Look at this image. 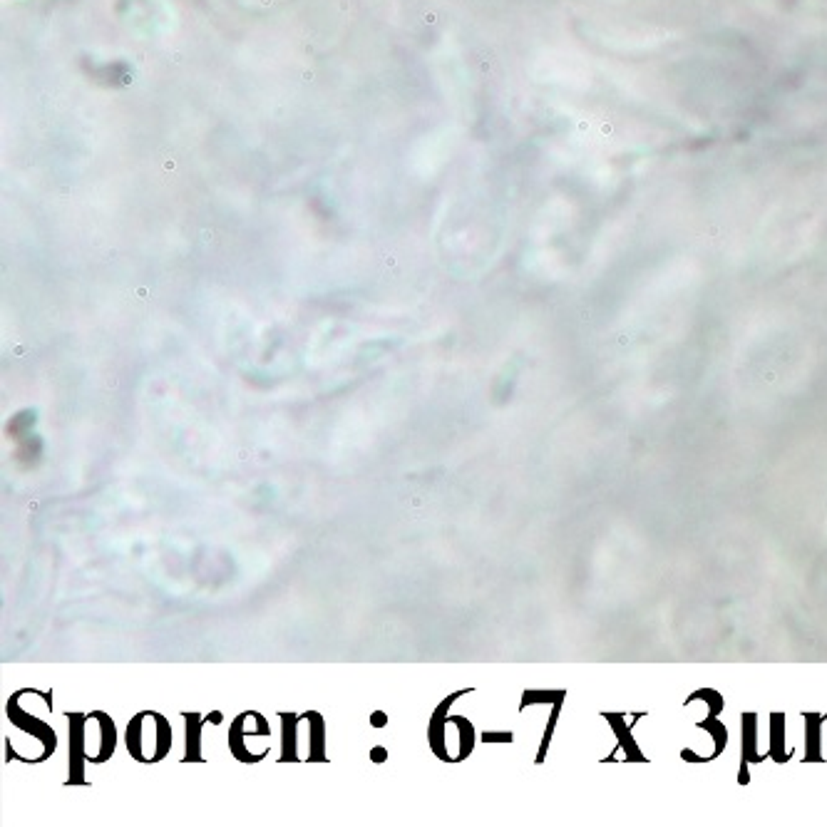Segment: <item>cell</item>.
<instances>
[{
  "label": "cell",
  "mask_w": 827,
  "mask_h": 827,
  "mask_svg": "<svg viewBox=\"0 0 827 827\" xmlns=\"http://www.w3.org/2000/svg\"><path fill=\"white\" fill-rule=\"evenodd\" d=\"M171 745V728L164 715L154 710L134 715V720L127 725V748L139 763H154L162 760L164 753Z\"/></svg>",
  "instance_id": "1"
},
{
  "label": "cell",
  "mask_w": 827,
  "mask_h": 827,
  "mask_svg": "<svg viewBox=\"0 0 827 827\" xmlns=\"http://www.w3.org/2000/svg\"><path fill=\"white\" fill-rule=\"evenodd\" d=\"M82 713L70 715V783H82V765H85V750H82Z\"/></svg>",
  "instance_id": "2"
},
{
  "label": "cell",
  "mask_w": 827,
  "mask_h": 827,
  "mask_svg": "<svg viewBox=\"0 0 827 827\" xmlns=\"http://www.w3.org/2000/svg\"><path fill=\"white\" fill-rule=\"evenodd\" d=\"M607 720L609 723H612V728H614V733H617V738H619V745H621L624 750H626V755L631 760H644V755H641V750L636 748V743H634V738H631V730H629V725H626V720L621 718V715L619 713H609L607 715Z\"/></svg>",
  "instance_id": "3"
},
{
  "label": "cell",
  "mask_w": 827,
  "mask_h": 827,
  "mask_svg": "<svg viewBox=\"0 0 827 827\" xmlns=\"http://www.w3.org/2000/svg\"><path fill=\"white\" fill-rule=\"evenodd\" d=\"M204 720H199L196 715L186 713V760H201V748H199V728Z\"/></svg>",
  "instance_id": "4"
},
{
  "label": "cell",
  "mask_w": 827,
  "mask_h": 827,
  "mask_svg": "<svg viewBox=\"0 0 827 827\" xmlns=\"http://www.w3.org/2000/svg\"><path fill=\"white\" fill-rule=\"evenodd\" d=\"M755 740H758V735H755V715L748 713L743 715V760H753V763L760 760Z\"/></svg>",
  "instance_id": "5"
},
{
  "label": "cell",
  "mask_w": 827,
  "mask_h": 827,
  "mask_svg": "<svg viewBox=\"0 0 827 827\" xmlns=\"http://www.w3.org/2000/svg\"><path fill=\"white\" fill-rule=\"evenodd\" d=\"M700 728L703 730H708L710 733V738L715 740V755L720 753V750L725 748V743H728V730H725V725L720 723L718 718H715V715H708V718L705 720H700Z\"/></svg>",
  "instance_id": "6"
},
{
  "label": "cell",
  "mask_w": 827,
  "mask_h": 827,
  "mask_svg": "<svg viewBox=\"0 0 827 827\" xmlns=\"http://www.w3.org/2000/svg\"><path fill=\"white\" fill-rule=\"evenodd\" d=\"M820 723L815 713L808 715V760H820Z\"/></svg>",
  "instance_id": "7"
},
{
  "label": "cell",
  "mask_w": 827,
  "mask_h": 827,
  "mask_svg": "<svg viewBox=\"0 0 827 827\" xmlns=\"http://www.w3.org/2000/svg\"><path fill=\"white\" fill-rule=\"evenodd\" d=\"M690 700H708V703H710V715H718L720 708H723V698H720V695L715 693V690H710V688L695 690V693L688 698V703H690Z\"/></svg>",
  "instance_id": "8"
},
{
  "label": "cell",
  "mask_w": 827,
  "mask_h": 827,
  "mask_svg": "<svg viewBox=\"0 0 827 827\" xmlns=\"http://www.w3.org/2000/svg\"><path fill=\"white\" fill-rule=\"evenodd\" d=\"M780 733H783V718H780V713H775L773 715V748H770V753H773L775 760H785L783 748H780Z\"/></svg>",
  "instance_id": "9"
},
{
  "label": "cell",
  "mask_w": 827,
  "mask_h": 827,
  "mask_svg": "<svg viewBox=\"0 0 827 827\" xmlns=\"http://www.w3.org/2000/svg\"><path fill=\"white\" fill-rule=\"evenodd\" d=\"M485 743H509L512 740V733H485L482 735Z\"/></svg>",
  "instance_id": "10"
},
{
  "label": "cell",
  "mask_w": 827,
  "mask_h": 827,
  "mask_svg": "<svg viewBox=\"0 0 827 827\" xmlns=\"http://www.w3.org/2000/svg\"><path fill=\"white\" fill-rule=\"evenodd\" d=\"M373 723H375V725H383V723H385V718H383V713H375V718H373Z\"/></svg>",
  "instance_id": "11"
},
{
  "label": "cell",
  "mask_w": 827,
  "mask_h": 827,
  "mask_svg": "<svg viewBox=\"0 0 827 827\" xmlns=\"http://www.w3.org/2000/svg\"><path fill=\"white\" fill-rule=\"evenodd\" d=\"M373 758H375V760H383V748H375V750H373Z\"/></svg>",
  "instance_id": "12"
}]
</instances>
